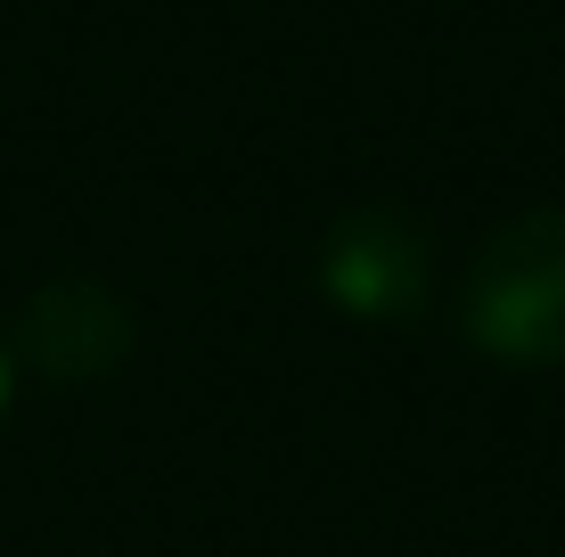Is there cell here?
<instances>
[{"label": "cell", "instance_id": "obj_1", "mask_svg": "<svg viewBox=\"0 0 565 557\" xmlns=\"http://www.w3.org/2000/svg\"><path fill=\"white\" fill-rule=\"evenodd\" d=\"M459 329L483 361H509V369L565 361V205H533L476 246Z\"/></svg>", "mask_w": 565, "mask_h": 557}, {"label": "cell", "instance_id": "obj_4", "mask_svg": "<svg viewBox=\"0 0 565 557\" xmlns=\"http://www.w3.org/2000/svg\"><path fill=\"white\" fill-rule=\"evenodd\" d=\"M0 401H9V344H0Z\"/></svg>", "mask_w": 565, "mask_h": 557}, {"label": "cell", "instance_id": "obj_3", "mask_svg": "<svg viewBox=\"0 0 565 557\" xmlns=\"http://www.w3.org/2000/svg\"><path fill=\"white\" fill-rule=\"evenodd\" d=\"M131 353V312L99 279H57L25 303V361L50 377H107Z\"/></svg>", "mask_w": 565, "mask_h": 557}, {"label": "cell", "instance_id": "obj_2", "mask_svg": "<svg viewBox=\"0 0 565 557\" xmlns=\"http://www.w3.org/2000/svg\"><path fill=\"white\" fill-rule=\"evenodd\" d=\"M320 287H328V303H344V312H361V320L418 312V296H426V238H418V222L402 214V205H361V214L328 222Z\"/></svg>", "mask_w": 565, "mask_h": 557}]
</instances>
